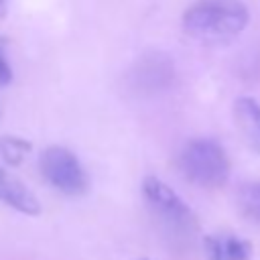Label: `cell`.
I'll return each mask as SVG.
<instances>
[{
  "label": "cell",
  "instance_id": "2",
  "mask_svg": "<svg viewBox=\"0 0 260 260\" xmlns=\"http://www.w3.org/2000/svg\"><path fill=\"white\" fill-rule=\"evenodd\" d=\"M181 175L203 189H217L230 177V158L225 150L209 138L191 140L179 154Z\"/></svg>",
  "mask_w": 260,
  "mask_h": 260
},
{
  "label": "cell",
  "instance_id": "11",
  "mask_svg": "<svg viewBox=\"0 0 260 260\" xmlns=\"http://www.w3.org/2000/svg\"><path fill=\"white\" fill-rule=\"evenodd\" d=\"M6 12H8V0H0V20L6 16Z\"/></svg>",
  "mask_w": 260,
  "mask_h": 260
},
{
  "label": "cell",
  "instance_id": "10",
  "mask_svg": "<svg viewBox=\"0 0 260 260\" xmlns=\"http://www.w3.org/2000/svg\"><path fill=\"white\" fill-rule=\"evenodd\" d=\"M12 77H14V73L6 59V39L0 37V87H6L12 81Z\"/></svg>",
  "mask_w": 260,
  "mask_h": 260
},
{
  "label": "cell",
  "instance_id": "6",
  "mask_svg": "<svg viewBox=\"0 0 260 260\" xmlns=\"http://www.w3.org/2000/svg\"><path fill=\"white\" fill-rule=\"evenodd\" d=\"M234 120L246 142L260 154V104L254 98H238L234 102Z\"/></svg>",
  "mask_w": 260,
  "mask_h": 260
},
{
  "label": "cell",
  "instance_id": "7",
  "mask_svg": "<svg viewBox=\"0 0 260 260\" xmlns=\"http://www.w3.org/2000/svg\"><path fill=\"white\" fill-rule=\"evenodd\" d=\"M209 260H248L252 244L236 236H205L203 240Z\"/></svg>",
  "mask_w": 260,
  "mask_h": 260
},
{
  "label": "cell",
  "instance_id": "8",
  "mask_svg": "<svg viewBox=\"0 0 260 260\" xmlns=\"http://www.w3.org/2000/svg\"><path fill=\"white\" fill-rule=\"evenodd\" d=\"M238 209L246 219L260 223V181L258 183H246L240 187Z\"/></svg>",
  "mask_w": 260,
  "mask_h": 260
},
{
  "label": "cell",
  "instance_id": "5",
  "mask_svg": "<svg viewBox=\"0 0 260 260\" xmlns=\"http://www.w3.org/2000/svg\"><path fill=\"white\" fill-rule=\"evenodd\" d=\"M0 203L22 215L37 217L41 213L39 197L26 187L24 181H20L4 167H0Z\"/></svg>",
  "mask_w": 260,
  "mask_h": 260
},
{
  "label": "cell",
  "instance_id": "1",
  "mask_svg": "<svg viewBox=\"0 0 260 260\" xmlns=\"http://www.w3.org/2000/svg\"><path fill=\"white\" fill-rule=\"evenodd\" d=\"M248 24L242 0H197L183 14V28L197 41L221 43L238 37Z\"/></svg>",
  "mask_w": 260,
  "mask_h": 260
},
{
  "label": "cell",
  "instance_id": "3",
  "mask_svg": "<svg viewBox=\"0 0 260 260\" xmlns=\"http://www.w3.org/2000/svg\"><path fill=\"white\" fill-rule=\"evenodd\" d=\"M43 179L63 195L79 197L89 189V177L81 160L65 146H47L39 156Z\"/></svg>",
  "mask_w": 260,
  "mask_h": 260
},
{
  "label": "cell",
  "instance_id": "4",
  "mask_svg": "<svg viewBox=\"0 0 260 260\" xmlns=\"http://www.w3.org/2000/svg\"><path fill=\"white\" fill-rule=\"evenodd\" d=\"M142 195L152 213L173 232L191 234L197 230V217L191 207L160 179L144 177L142 181Z\"/></svg>",
  "mask_w": 260,
  "mask_h": 260
},
{
  "label": "cell",
  "instance_id": "9",
  "mask_svg": "<svg viewBox=\"0 0 260 260\" xmlns=\"http://www.w3.org/2000/svg\"><path fill=\"white\" fill-rule=\"evenodd\" d=\"M28 152H30L28 140H24L20 136H2L0 138V158L6 165H10V167L20 165Z\"/></svg>",
  "mask_w": 260,
  "mask_h": 260
}]
</instances>
